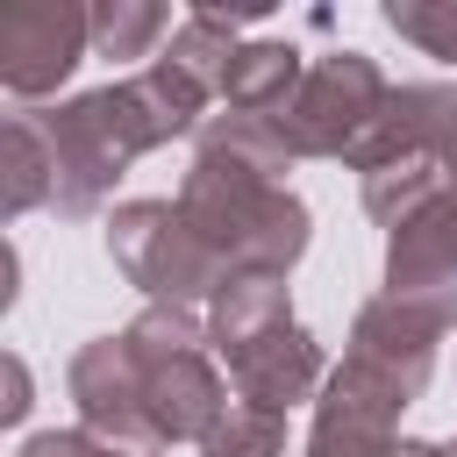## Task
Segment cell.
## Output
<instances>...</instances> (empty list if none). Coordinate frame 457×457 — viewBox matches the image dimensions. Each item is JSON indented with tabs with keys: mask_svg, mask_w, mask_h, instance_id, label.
<instances>
[{
	"mask_svg": "<svg viewBox=\"0 0 457 457\" xmlns=\"http://www.w3.org/2000/svg\"><path fill=\"white\" fill-rule=\"evenodd\" d=\"M450 143H457V86H393L386 114L350 150V171H378V164H407V157L450 164Z\"/></svg>",
	"mask_w": 457,
	"mask_h": 457,
	"instance_id": "12",
	"label": "cell"
},
{
	"mask_svg": "<svg viewBox=\"0 0 457 457\" xmlns=\"http://www.w3.org/2000/svg\"><path fill=\"white\" fill-rule=\"evenodd\" d=\"M14 457H129V450L100 443V436H86V428H36Z\"/></svg>",
	"mask_w": 457,
	"mask_h": 457,
	"instance_id": "18",
	"label": "cell"
},
{
	"mask_svg": "<svg viewBox=\"0 0 457 457\" xmlns=\"http://www.w3.org/2000/svg\"><path fill=\"white\" fill-rule=\"evenodd\" d=\"M386 100H393V86L364 50H328V57L307 64L300 93L286 100L278 136L293 143V157H343L350 164V150L371 136Z\"/></svg>",
	"mask_w": 457,
	"mask_h": 457,
	"instance_id": "6",
	"label": "cell"
},
{
	"mask_svg": "<svg viewBox=\"0 0 457 457\" xmlns=\"http://www.w3.org/2000/svg\"><path fill=\"white\" fill-rule=\"evenodd\" d=\"M107 257L136 293H150V307H214L236 286L179 200H121L107 214Z\"/></svg>",
	"mask_w": 457,
	"mask_h": 457,
	"instance_id": "4",
	"label": "cell"
},
{
	"mask_svg": "<svg viewBox=\"0 0 457 457\" xmlns=\"http://www.w3.org/2000/svg\"><path fill=\"white\" fill-rule=\"evenodd\" d=\"M386 29L421 57L457 64V0H386Z\"/></svg>",
	"mask_w": 457,
	"mask_h": 457,
	"instance_id": "17",
	"label": "cell"
},
{
	"mask_svg": "<svg viewBox=\"0 0 457 457\" xmlns=\"http://www.w3.org/2000/svg\"><path fill=\"white\" fill-rule=\"evenodd\" d=\"M200 457H286V414L257 400H228L214 428L200 436Z\"/></svg>",
	"mask_w": 457,
	"mask_h": 457,
	"instance_id": "15",
	"label": "cell"
},
{
	"mask_svg": "<svg viewBox=\"0 0 457 457\" xmlns=\"http://www.w3.org/2000/svg\"><path fill=\"white\" fill-rule=\"evenodd\" d=\"M93 50V7L79 0H21L0 14V86L14 100L57 93Z\"/></svg>",
	"mask_w": 457,
	"mask_h": 457,
	"instance_id": "9",
	"label": "cell"
},
{
	"mask_svg": "<svg viewBox=\"0 0 457 457\" xmlns=\"http://www.w3.org/2000/svg\"><path fill=\"white\" fill-rule=\"evenodd\" d=\"M293 143L264 114L200 121V150L179 186V214L228 264V278H286L307 257V200L286 186Z\"/></svg>",
	"mask_w": 457,
	"mask_h": 457,
	"instance_id": "1",
	"label": "cell"
},
{
	"mask_svg": "<svg viewBox=\"0 0 457 457\" xmlns=\"http://www.w3.org/2000/svg\"><path fill=\"white\" fill-rule=\"evenodd\" d=\"M207 343L228 364L236 400H257L271 414L321 400L328 371H321V343L300 328L286 278H236L214 307H207Z\"/></svg>",
	"mask_w": 457,
	"mask_h": 457,
	"instance_id": "3",
	"label": "cell"
},
{
	"mask_svg": "<svg viewBox=\"0 0 457 457\" xmlns=\"http://www.w3.org/2000/svg\"><path fill=\"white\" fill-rule=\"evenodd\" d=\"M450 171H457V143H450Z\"/></svg>",
	"mask_w": 457,
	"mask_h": 457,
	"instance_id": "21",
	"label": "cell"
},
{
	"mask_svg": "<svg viewBox=\"0 0 457 457\" xmlns=\"http://www.w3.org/2000/svg\"><path fill=\"white\" fill-rule=\"evenodd\" d=\"M200 107H207V93L171 57H150L136 79L71 93L57 107H29L36 129L50 136V157H57V200L50 207L71 214V221L100 214V200L114 193V179L143 150H164L186 129H200Z\"/></svg>",
	"mask_w": 457,
	"mask_h": 457,
	"instance_id": "2",
	"label": "cell"
},
{
	"mask_svg": "<svg viewBox=\"0 0 457 457\" xmlns=\"http://www.w3.org/2000/svg\"><path fill=\"white\" fill-rule=\"evenodd\" d=\"M43 200H57V157H50V136L36 129V114L21 107L0 129V214L21 221Z\"/></svg>",
	"mask_w": 457,
	"mask_h": 457,
	"instance_id": "14",
	"label": "cell"
},
{
	"mask_svg": "<svg viewBox=\"0 0 457 457\" xmlns=\"http://www.w3.org/2000/svg\"><path fill=\"white\" fill-rule=\"evenodd\" d=\"M300 79H307V57H300L293 43H278V36H264V43H243V50L228 57L221 100H228V114H264V121H278L286 100L300 93Z\"/></svg>",
	"mask_w": 457,
	"mask_h": 457,
	"instance_id": "13",
	"label": "cell"
},
{
	"mask_svg": "<svg viewBox=\"0 0 457 457\" xmlns=\"http://www.w3.org/2000/svg\"><path fill=\"white\" fill-rule=\"evenodd\" d=\"M450 328H457V286L450 293H378V300L357 307L343 357L371 364L378 378H393V386H407L421 400V386H428L436 350H443Z\"/></svg>",
	"mask_w": 457,
	"mask_h": 457,
	"instance_id": "7",
	"label": "cell"
},
{
	"mask_svg": "<svg viewBox=\"0 0 457 457\" xmlns=\"http://www.w3.org/2000/svg\"><path fill=\"white\" fill-rule=\"evenodd\" d=\"M0 414H7V421L29 414V364H21V357H7V400H0Z\"/></svg>",
	"mask_w": 457,
	"mask_h": 457,
	"instance_id": "19",
	"label": "cell"
},
{
	"mask_svg": "<svg viewBox=\"0 0 457 457\" xmlns=\"http://www.w3.org/2000/svg\"><path fill=\"white\" fill-rule=\"evenodd\" d=\"M443 450H450V457H457V443H443Z\"/></svg>",
	"mask_w": 457,
	"mask_h": 457,
	"instance_id": "22",
	"label": "cell"
},
{
	"mask_svg": "<svg viewBox=\"0 0 457 457\" xmlns=\"http://www.w3.org/2000/svg\"><path fill=\"white\" fill-rule=\"evenodd\" d=\"M457 286V171H443L386 228V293H450Z\"/></svg>",
	"mask_w": 457,
	"mask_h": 457,
	"instance_id": "11",
	"label": "cell"
},
{
	"mask_svg": "<svg viewBox=\"0 0 457 457\" xmlns=\"http://www.w3.org/2000/svg\"><path fill=\"white\" fill-rule=\"evenodd\" d=\"M64 386H71V407H79V428H86V436H100V443H114V450H129V457H157V450H164V428H157V414H150V400H143V371H136L129 336H93V343H79Z\"/></svg>",
	"mask_w": 457,
	"mask_h": 457,
	"instance_id": "8",
	"label": "cell"
},
{
	"mask_svg": "<svg viewBox=\"0 0 457 457\" xmlns=\"http://www.w3.org/2000/svg\"><path fill=\"white\" fill-rule=\"evenodd\" d=\"M171 14L157 0H100L93 7V57H150Z\"/></svg>",
	"mask_w": 457,
	"mask_h": 457,
	"instance_id": "16",
	"label": "cell"
},
{
	"mask_svg": "<svg viewBox=\"0 0 457 457\" xmlns=\"http://www.w3.org/2000/svg\"><path fill=\"white\" fill-rule=\"evenodd\" d=\"M129 350H136V371H143V400L164 428V443H200L214 428V414L228 407V386L214 371V343H207V321L193 307H143L129 328Z\"/></svg>",
	"mask_w": 457,
	"mask_h": 457,
	"instance_id": "5",
	"label": "cell"
},
{
	"mask_svg": "<svg viewBox=\"0 0 457 457\" xmlns=\"http://www.w3.org/2000/svg\"><path fill=\"white\" fill-rule=\"evenodd\" d=\"M414 407L407 386L378 378L371 364L343 357L314 400V428H307V457H393L400 450V414Z\"/></svg>",
	"mask_w": 457,
	"mask_h": 457,
	"instance_id": "10",
	"label": "cell"
},
{
	"mask_svg": "<svg viewBox=\"0 0 457 457\" xmlns=\"http://www.w3.org/2000/svg\"><path fill=\"white\" fill-rule=\"evenodd\" d=\"M393 457H450V450H443V443H421V436H400Z\"/></svg>",
	"mask_w": 457,
	"mask_h": 457,
	"instance_id": "20",
	"label": "cell"
}]
</instances>
